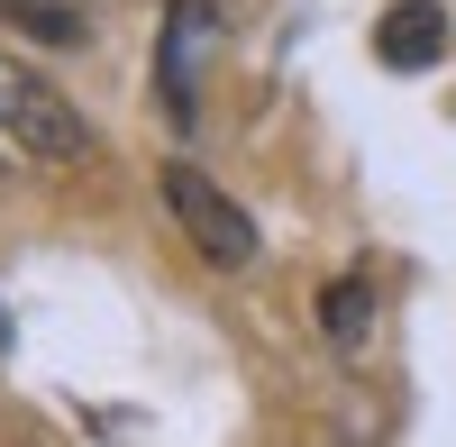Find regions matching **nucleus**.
<instances>
[{
  "mask_svg": "<svg viewBox=\"0 0 456 447\" xmlns=\"http://www.w3.org/2000/svg\"><path fill=\"white\" fill-rule=\"evenodd\" d=\"M374 55H384L393 73H429L447 55V10L438 0H393L384 28H374Z\"/></svg>",
  "mask_w": 456,
  "mask_h": 447,
  "instance_id": "nucleus-4",
  "label": "nucleus"
},
{
  "mask_svg": "<svg viewBox=\"0 0 456 447\" xmlns=\"http://www.w3.org/2000/svg\"><path fill=\"white\" fill-rule=\"evenodd\" d=\"M165 210H174V229L192 238V247L210 256L219 274H247L256 256H265V238H256V219H247L238 201H228V192H219V183H210L201 165H165Z\"/></svg>",
  "mask_w": 456,
  "mask_h": 447,
  "instance_id": "nucleus-2",
  "label": "nucleus"
},
{
  "mask_svg": "<svg viewBox=\"0 0 456 447\" xmlns=\"http://www.w3.org/2000/svg\"><path fill=\"white\" fill-rule=\"evenodd\" d=\"M0 146H10V156H28V165H92V119L83 110H73L46 73H37L28 55H10L0 46Z\"/></svg>",
  "mask_w": 456,
  "mask_h": 447,
  "instance_id": "nucleus-1",
  "label": "nucleus"
},
{
  "mask_svg": "<svg viewBox=\"0 0 456 447\" xmlns=\"http://www.w3.org/2000/svg\"><path fill=\"white\" fill-rule=\"evenodd\" d=\"M201 55H210V0H174L156 28V101L165 119H201Z\"/></svg>",
  "mask_w": 456,
  "mask_h": 447,
  "instance_id": "nucleus-3",
  "label": "nucleus"
},
{
  "mask_svg": "<svg viewBox=\"0 0 456 447\" xmlns=\"http://www.w3.org/2000/svg\"><path fill=\"white\" fill-rule=\"evenodd\" d=\"M365 311H374V283L365 274H338L320 292V329H329V347H356L365 338Z\"/></svg>",
  "mask_w": 456,
  "mask_h": 447,
  "instance_id": "nucleus-5",
  "label": "nucleus"
},
{
  "mask_svg": "<svg viewBox=\"0 0 456 447\" xmlns=\"http://www.w3.org/2000/svg\"><path fill=\"white\" fill-rule=\"evenodd\" d=\"M0 19H19L28 37H46V46H83V37H92L64 0H0Z\"/></svg>",
  "mask_w": 456,
  "mask_h": 447,
  "instance_id": "nucleus-6",
  "label": "nucleus"
}]
</instances>
